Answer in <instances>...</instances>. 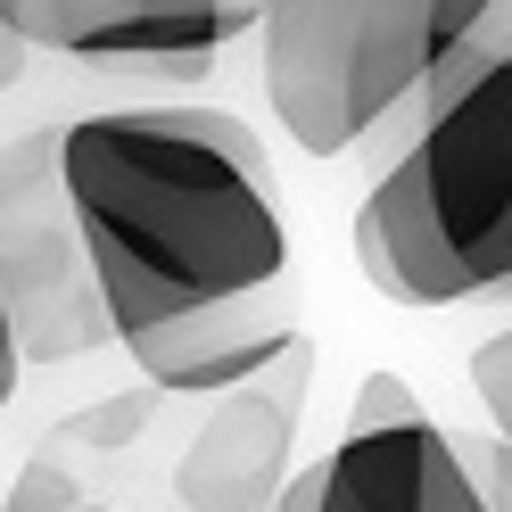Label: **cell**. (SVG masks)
I'll use <instances>...</instances> for the list:
<instances>
[{"instance_id":"10","label":"cell","mask_w":512,"mask_h":512,"mask_svg":"<svg viewBox=\"0 0 512 512\" xmlns=\"http://www.w3.org/2000/svg\"><path fill=\"white\" fill-rule=\"evenodd\" d=\"M83 504V488H75V471L58 463V455H34L17 471V488H9V504L0 512H75Z\"/></svg>"},{"instance_id":"3","label":"cell","mask_w":512,"mask_h":512,"mask_svg":"<svg viewBox=\"0 0 512 512\" xmlns=\"http://www.w3.org/2000/svg\"><path fill=\"white\" fill-rule=\"evenodd\" d=\"M496 0H265V100L306 157L372 141L479 42Z\"/></svg>"},{"instance_id":"17","label":"cell","mask_w":512,"mask_h":512,"mask_svg":"<svg viewBox=\"0 0 512 512\" xmlns=\"http://www.w3.org/2000/svg\"><path fill=\"white\" fill-rule=\"evenodd\" d=\"M75 512H108V504H75Z\"/></svg>"},{"instance_id":"7","label":"cell","mask_w":512,"mask_h":512,"mask_svg":"<svg viewBox=\"0 0 512 512\" xmlns=\"http://www.w3.org/2000/svg\"><path fill=\"white\" fill-rule=\"evenodd\" d=\"M323 512H496L438 422H397L331 446Z\"/></svg>"},{"instance_id":"15","label":"cell","mask_w":512,"mask_h":512,"mask_svg":"<svg viewBox=\"0 0 512 512\" xmlns=\"http://www.w3.org/2000/svg\"><path fill=\"white\" fill-rule=\"evenodd\" d=\"M17 372H25V356H17V331H9V306H0V405L17 397Z\"/></svg>"},{"instance_id":"16","label":"cell","mask_w":512,"mask_h":512,"mask_svg":"<svg viewBox=\"0 0 512 512\" xmlns=\"http://www.w3.org/2000/svg\"><path fill=\"white\" fill-rule=\"evenodd\" d=\"M496 496L512 504V438H496Z\"/></svg>"},{"instance_id":"12","label":"cell","mask_w":512,"mask_h":512,"mask_svg":"<svg viewBox=\"0 0 512 512\" xmlns=\"http://www.w3.org/2000/svg\"><path fill=\"white\" fill-rule=\"evenodd\" d=\"M323 488H331V455L281 479V496H273V512H323Z\"/></svg>"},{"instance_id":"14","label":"cell","mask_w":512,"mask_h":512,"mask_svg":"<svg viewBox=\"0 0 512 512\" xmlns=\"http://www.w3.org/2000/svg\"><path fill=\"white\" fill-rule=\"evenodd\" d=\"M25 58H34V42H25V34H17V25H9V17H0V91H9V83L25 75Z\"/></svg>"},{"instance_id":"5","label":"cell","mask_w":512,"mask_h":512,"mask_svg":"<svg viewBox=\"0 0 512 512\" xmlns=\"http://www.w3.org/2000/svg\"><path fill=\"white\" fill-rule=\"evenodd\" d=\"M314 389V339L298 331L265 372L215 389V413L190 430L174 463V504L182 512H273L281 479L298 455V413Z\"/></svg>"},{"instance_id":"2","label":"cell","mask_w":512,"mask_h":512,"mask_svg":"<svg viewBox=\"0 0 512 512\" xmlns=\"http://www.w3.org/2000/svg\"><path fill=\"white\" fill-rule=\"evenodd\" d=\"M356 265L397 306L512 298V42L422 100V133L356 207Z\"/></svg>"},{"instance_id":"11","label":"cell","mask_w":512,"mask_h":512,"mask_svg":"<svg viewBox=\"0 0 512 512\" xmlns=\"http://www.w3.org/2000/svg\"><path fill=\"white\" fill-rule=\"evenodd\" d=\"M471 389H479V405H488L496 438H512V331H496V339L471 356Z\"/></svg>"},{"instance_id":"8","label":"cell","mask_w":512,"mask_h":512,"mask_svg":"<svg viewBox=\"0 0 512 512\" xmlns=\"http://www.w3.org/2000/svg\"><path fill=\"white\" fill-rule=\"evenodd\" d=\"M157 405H166V389H157V380H141V389H124V397L83 405L67 430H75V446H100V455H116V446H133V438L157 422Z\"/></svg>"},{"instance_id":"1","label":"cell","mask_w":512,"mask_h":512,"mask_svg":"<svg viewBox=\"0 0 512 512\" xmlns=\"http://www.w3.org/2000/svg\"><path fill=\"white\" fill-rule=\"evenodd\" d=\"M116 347L166 397H215L298 339L265 141L223 108H100L58 133Z\"/></svg>"},{"instance_id":"4","label":"cell","mask_w":512,"mask_h":512,"mask_svg":"<svg viewBox=\"0 0 512 512\" xmlns=\"http://www.w3.org/2000/svg\"><path fill=\"white\" fill-rule=\"evenodd\" d=\"M0 306L25 364H67L116 339L83 256V223L58 182V133L0 149Z\"/></svg>"},{"instance_id":"13","label":"cell","mask_w":512,"mask_h":512,"mask_svg":"<svg viewBox=\"0 0 512 512\" xmlns=\"http://www.w3.org/2000/svg\"><path fill=\"white\" fill-rule=\"evenodd\" d=\"M0 17H9L34 50H50V0H0Z\"/></svg>"},{"instance_id":"6","label":"cell","mask_w":512,"mask_h":512,"mask_svg":"<svg viewBox=\"0 0 512 512\" xmlns=\"http://www.w3.org/2000/svg\"><path fill=\"white\" fill-rule=\"evenodd\" d=\"M256 9L265 0H50V50L149 75L157 58H215L256 25Z\"/></svg>"},{"instance_id":"9","label":"cell","mask_w":512,"mask_h":512,"mask_svg":"<svg viewBox=\"0 0 512 512\" xmlns=\"http://www.w3.org/2000/svg\"><path fill=\"white\" fill-rule=\"evenodd\" d=\"M397 422H430L422 413V397H413V380L405 372H364V389H356V405H347V438H372V430H397Z\"/></svg>"}]
</instances>
